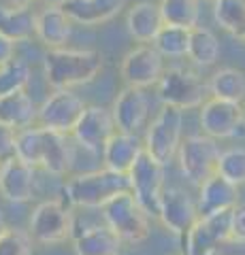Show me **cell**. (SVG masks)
<instances>
[{
    "label": "cell",
    "instance_id": "obj_9",
    "mask_svg": "<svg viewBox=\"0 0 245 255\" xmlns=\"http://www.w3.org/2000/svg\"><path fill=\"white\" fill-rule=\"evenodd\" d=\"M128 181L132 196L137 198L141 209L149 217H158L160 215L162 194L167 189V185H164V164H160L145 151L128 172Z\"/></svg>",
    "mask_w": 245,
    "mask_h": 255
},
{
    "label": "cell",
    "instance_id": "obj_14",
    "mask_svg": "<svg viewBox=\"0 0 245 255\" xmlns=\"http://www.w3.org/2000/svg\"><path fill=\"white\" fill-rule=\"evenodd\" d=\"M158 219L162 226L173 232L179 238H186L188 232L196 226L201 219L199 204L192 200V196L181 187H167L162 194V204H160V215Z\"/></svg>",
    "mask_w": 245,
    "mask_h": 255
},
{
    "label": "cell",
    "instance_id": "obj_36",
    "mask_svg": "<svg viewBox=\"0 0 245 255\" xmlns=\"http://www.w3.org/2000/svg\"><path fill=\"white\" fill-rule=\"evenodd\" d=\"M15 41H11V38H6L4 34H0V64L9 62L15 58Z\"/></svg>",
    "mask_w": 245,
    "mask_h": 255
},
{
    "label": "cell",
    "instance_id": "obj_12",
    "mask_svg": "<svg viewBox=\"0 0 245 255\" xmlns=\"http://www.w3.org/2000/svg\"><path fill=\"white\" fill-rule=\"evenodd\" d=\"M164 70L167 68L162 62V53L154 45L134 47L124 55L120 64V77L124 79V83L141 87V90H145L149 85H158Z\"/></svg>",
    "mask_w": 245,
    "mask_h": 255
},
{
    "label": "cell",
    "instance_id": "obj_23",
    "mask_svg": "<svg viewBox=\"0 0 245 255\" xmlns=\"http://www.w3.org/2000/svg\"><path fill=\"white\" fill-rule=\"evenodd\" d=\"M70 32H73V19L62 6H45L41 13H36V38L47 49L64 47Z\"/></svg>",
    "mask_w": 245,
    "mask_h": 255
},
{
    "label": "cell",
    "instance_id": "obj_33",
    "mask_svg": "<svg viewBox=\"0 0 245 255\" xmlns=\"http://www.w3.org/2000/svg\"><path fill=\"white\" fill-rule=\"evenodd\" d=\"M34 238L19 228H6L0 234V255H32Z\"/></svg>",
    "mask_w": 245,
    "mask_h": 255
},
{
    "label": "cell",
    "instance_id": "obj_15",
    "mask_svg": "<svg viewBox=\"0 0 245 255\" xmlns=\"http://www.w3.org/2000/svg\"><path fill=\"white\" fill-rule=\"evenodd\" d=\"M117 132L113 113L105 107H85L81 119L75 126L73 136L77 145H81L90 153H100L105 151L107 142Z\"/></svg>",
    "mask_w": 245,
    "mask_h": 255
},
{
    "label": "cell",
    "instance_id": "obj_29",
    "mask_svg": "<svg viewBox=\"0 0 245 255\" xmlns=\"http://www.w3.org/2000/svg\"><path fill=\"white\" fill-rule=\"evenodd\" d=\"M164 23L192 30L199 26V0H160Z\"/></svg>",
    "mask_w": 245,
    "mask_h": 255
},
{
    "label": "cell",
    "instance_id": "obj_2",
    "mask_svg": "<svg viewBox=\"0 0 245 255\" xmlns=\"http://www.w3.org/2000/svg\"><path fill=\"white\" fill-rule=\"evenodd\" d=\"M102 55L96 49H49L43 58L45 79L56 90L88 85L102 70Z\"/></svg>",
    "mask_w": 245,
    "mask_h": 255
},
{
    "label": "cell",
    "instance_id": "obj_30",
    "mask_svg": "<svg viewBox=\"0 0 245 255\" xmlns=\"http://www.w3.org/2000/svg\"><path fill=\"white\" fill-rule=\"evenodd\" d=\"M30 77H32L30 64L21 58H13L9 62L0 64V98L17 92H26Z\"/></svg>",
    "mask_w": 245,
    "mask_h": 255
},
{
    "label": "cell",
    "instance_id": "obj_27",
    "mask_svg": "<svg viewBox=\"0 0 245 255\" xmlns=\"http://www.w3.org/2000/svg\"><path fill=\"white\" fill-rule=\"evenodd\" d=\"M220 38L209 28L196 26L190 30L188 58L199 66H213L220 60Z\"/></svg>",
    "mask_w": 245,
    "mask_h": 255
},
{
    "label": "cell",
    "instance_id": "obj_35",
    "mask_svg": "<svg viewBox=\"0 0 245 255\" xmlns=\"http://www.w3.org/2000/svg\"><path fill=\"white\" fill-rule=\"evenodd\" d=\"M231 226H233V238L245 243V204H237L231 213Z\"/></svg>",
    "mask_w": 245,
    "mask_h": 255
},
{
    "label": "cell",
    "instance_id": "obj_37",
    "mask_svg": "<svg viewBox=\"0 0 245 255\" xmlns=\"http://www.w3.org/2000/svg\"><path fill=\"white\" fill-rule=\"evenodd\" d=\"M9 2L13 4V6H30L34 2V0H9Z\"/></svg>",
    "mask_w": 245,
    "mask_h": 255
},
{
    "label": "cell",
    "instance_id": "obj_5",
    "mask_svg": "<svg viewBox=\"0 0 245 255\" xmlns=\"http://www.w3.org/2000/svg\"><path fill=\"white\" fill-rule=\"evenodd\" d=\"M220 157L222 151L216 138L207 136V134H190L181 140L179 147V170L188 179V183L201 187L205 181L218 174Z\"/></svg>",
    "mask_w": 245,
    "mask_h": 255
},
{
    "label": "cell",
    "instance_id": "obj_17",
    "mask_svg": "<svg viewBox=\"0 0 245 255\" xmlns=\"http://www.w3.org/2000/svg\"><path fill=\"white\" fill-rule=\"evenodd\" d=\"M113 119L120 132L137 134L141 128H145L149 117V98L141 87L126 85L113 100Z\"/></svg>",
    "mask_w": 245,
    "mask_h": 255
},
{
    "label": "cell",
    "instance_id": "obj_38",
    "mask_svg": "<svg viewBox=\"0 0 245 255\" xmlns=\"http://www.w3.org/2000/svg\"><path fill=\"white\" fill-rule=\"evenodd\" d=\"M43 2L47 4V6H62L66 2V0H43Z\"/></svg>",
    "mask_w": 245,
    "mask_h": 255
},
{
    "label": "cell",
    "instance_id": "obj_10",
    "mask_svg": "<svg viewBox=\"0 0 245 255\" xmlns=\"http://www.w3.org/2000/svg\"><path fill=\"white\" fill-rule=\"evenodd\" d=\"M231 213H216L209 217H201L196 226L190 230L186 238H181L184 255H220L222 245L233 238Z\"/></svg>",
    "mask_w": 245,
    "mask_h": 255
},
{
    "label": "cell",
    "instance_id": "obj_26",
    "mask_svg": "<svg viewBox=\"0 0 245 255\" xmlns=\"http://www.w3.org/2000/svg\"><path fill=\"white\" fill-rule=\"evenodd\" d=\"M209 94L213 98L243 105L245 102V73L239 68H220L209 79Z\"/></svg>",
    "mask_w": 245,
    "mask_h": 255
},
{
    "label": "cell",
    "instance_id": "obj_39",
    "mask_svg": "<svg viewBox=\"0 0 245 255\" xmlns=\"http://www.w3.org/2000/svg\"><path fill=\"white\" fill-rule=\"evenodd\" d=\"M6 230V226H4V217H2V211H0V234H2Z\"/></svg>",
    "mask_w": 245,
    "mask_h": 255
},
{
    "label": "cell",
    "instance_id": "obj_20",
    "mask_svg": "<svg viewBox=\"0 0 245 255\" xmlns=\"http://www.w3.org/2000/svg\"><path fill=\"white\" fill-rule=\"evenodd\" d=\"M122 238L107 223L88 226L73 234L75 255H120Z\"/></svg>",
    "mask_w": 245,
    "mask_h": 255
},
{
    "label": "cell",
    "instance_id": "obj_34",
    "mask_svg": "<svg viewBox=\"0 0 245 255\" xmlns=\"http://www.w3.org/2000/svg\"><path fill=\"white\" fill-rule=\"evenodd\" d=\"M15 142H17V130L0 122V162L15 155Z\"/></svg>",
    "mask_w": 245,
    "mask_h": 255
},
{
    "label": "cell",
    "instance_id": "obj_11",
    "mask_svg": "<svg viewBox=\"0 0 245 255\" xmlns=\"http://www.w3.org/2000/svg\"><path fill=\"white\" fill-rule=\"evenodd\" d=\"M199 124L211 138H235L245 134V107L237 102L211 98L201 107Z\"/></svg>",
    "mask_w": 245,
    "mask_h": 255
},
{
    "label": "cell",
    "instance_id": "obj_7",
    "mask_svg": "<svg viewBox=\"0 0 245 255\" xmlns=\"http://www.w3.org/2000/svg\"><path fill=\"white\" fill-rule=\"evenodd\" d=\"M181 140H184V111L162 105L152 124L147 126L145 151L167 166L179 153Z\"/></svg>",
    "mask_w": 245,
    "mask_h": 255
},
{
    "label": "cell",
    "instance_id": "obj_6",
    "mask_svg": "<svg viewBox=\"0 0 245 255\" xmlns=\"http://www.w3.org/2000/svg\"><path fill=\"white\" fill-rule=\"evenodd\" d=\"M207 94L209 83H205L196 73L181 66L167 68L160 77V81H158V98H160V102L181 111L203 107L207 102Z\"/></svg>",
    "mask_w": 245,
    "mask_h": 255
},
{
    "label": "cell",
    "instance_id": "obj_24",
    "mask_svg": "<svg viewBox=\"0 0 245 255\" xmlns=\"http://www.w3.org/2000/svg\"><path fill=\"white\" fill-rule=\"evenodd\" d=\"M0 34L15 43L36 36V13L30 6H0Z\"/></svg>",
    "mask_w": 245,
    "mask_h": 255
},
{
    "label": "cell",
    "instance_id": "obj_31",
    "mask_svg": "<svg viewBox=\"0 0 245 255\" xmlns=\"http://www.w3.org/2000/svg\"><path fill=\"white\" fill-rule=\"evenodd\" d=\"M154 47L162 53V58H184L190 47V30L181 26H169L164 23L158 32Z\"/></svg>",
    "mask_w": 245,
    "mask_h": 255
},
{
    "label": "cell",
    "instance_id": "obj_21",
    "mask_svg": "<svg viewBox=\"0 0 245 255\" xmlns=\"http://www.w3.org/2000/svg\"><path fill=\"white\" fill-rule=\"evenodd\" d=\"M162 26H164V19H162L160 6L149 2V0L134 2L128 9V13H126V30H128V34L137 43L154 45Z\"/></svg>",
    "mask_w": 245,
    "mask_h": 255
},
{
    "label": "cell",
    "instance_id": "obj_22",
    "mask_svg": "<svg viewBox=\"0 0 245 255\" xmlns=\"http://www.w3.org/2000/svg\"><path fill=\"white\" fill-rule=\"evenodd\" d=\"M126 6V0H66L62 9L73 23L81 26H98L117 17Z\"/></svg>",
    "mask_w": 245,
    "mask_h": 255
},
{
    "label": "cell",
    "instance_id": "obj_25",
    "mask_svg": "<svg viewBox=\"0 0 245 255\" xmlns=\"http://www.w3.org/2000/svg\"><path fill=\"white\" fill-rule=\"evenodd\" d=\"M36 119H38V109L26 92H17L0 98V122L2 124L15 128L19 132L23 128H30Z\"/></svg>",
    "mask_w": 245,
    "mask_h": 255
},
{
    "label": "cell",
    "instance_id": "obj_8",
    "mask_svg": "<svg viewBox=\"0 0 245 255\" xmlns=\"http://www.w3.org/2000/svg\"><path fill=\"white\" fill-rule=\"evenodd\" d=\"M28 232L41 245L64 243L75 234V217L66 200H45L30 215Z\"/></svg>",
    "mask_w": 245,
    "mask_h": 255
},
{
    "label": "cell",
    "instance_id": "obj_1",
    "mask_svg": "<svg viewBox=\"0 0 245 255\" xmlns=\"http://www.w3.org/2000/svg\"><path fill=\"white\" fill-rule=\"evenodd\" d=\"M15 155L53 177H64L73 166V147L68 134L45 126H30L17 132Z\"/></svg>",
    "mask_w": 245,
    "mask_h": 255
},
{
    "label": "cell",
    "instance_id": "obj_3",
    "mask_svg": "<svg viewBox=\"0 0 245 255\" xmlns=\"http://www.w3.org/2000/svg\"><path fill=\"white\" fill-rule=\"evenodd\" d=\"M130 189L128 174L113 172L109 168L83 172L64 183V200L79 209H102L111 198Z\"/></svg>",
    "mask_w": 245,
    "mask_h": 255
},
{
    "label": "cell",
    "instance_id": "obj_28",
    "mask_svg": "<svg viewBox=\"0 0 245 255\" xmlns=\"http://www.w3.org/2000/svg\"><path fill=\"white\" fill-rule=\"evenodd\" d=\"M213 19L228 34L245 43V0H213Z\"/></svg>",
    "mask_w": 245,
    "mask_h": 255
},
{
    "label": "cell",
    "instance_id": "obj_19",
    "mask_svg": "<svg viewBox=\"0 0 245 255\" xmlns=\"http://www.w3.org/2000/svg\"><path fill=\"white\" fill-rule=\"evenodd\" d=\"M199 213L201 217H209L216 213L233 211L239 204V187L226 181L222 174H213L199 187Z\"/></svg>",
    "mask_w": 245,
    "mask_h": 255
},
{
    "label": "cell",
    "instance_id": "obj_16",
    "mask_svg": "<svg viewBox=\"0 0 245 255\" xmlns=\"http://www.w3.org/2000/svg\"><path fill=\"white\" fill-rule=\"evenodd\" d=\"M34 183V166L23 162L21 157L11 155L9 159L0 162V194H2L4 200L15 204L32 200Z\"/></svg>",
    "mask_w": 245,
    "mask_h": 255
},
{
    "label": "cell",
    "instance_id": "obj_4",
    "mask_svg": "<svg viewBox=\"0 0 245 255\" xmlns=\"http://www.w3.org/2000/svg\"><path fill=\"white\" fill-rule=\"evenodd\" d=\"M102 219L128 245L143 243L149 236V215L141 209L132 191H122L102 206Z\"/></svg>",
    "mask_w": 245,
    "mask_h": 255
},
{
    "label": "cell",
    "instance_id": "obj_13",
    "mask_svg": "<svg viewBox=\"0 0 245 255\" xmlns=\"http://www.w3.org/2000/svg\"><path fill=\"white\" fill-rule=\"evenodd\" d=\"M85 111L83 100L70 90H56L38 107V124L62 134H73Z\"/></svg>",
    "mask_w": 245,
    "mask_h": 255
},
{
    "label": "cell",
    "instance_id": "obj_32",
    "mask_svg": "<svg viewBox=\"0 0 245 255\" xmlns=\"http://www.w3.org/2000/svg\"><path fill=\"white\" fill-rule=\"evenodd\" d=\"M218 174H222L226 181H231L237 187L245 185V149L233 147V149L222 151Z\"/></svg>",
    "mask_w": 245,
    "mask_h": 255
},
{
    "label": "cell",
    "instance_id": "obj_18",
    "mask_svg": "<svg viewBox=\"0 0 245 255\" xmlns=\"http://www.w3.org/2000/svg\"><path fill=\"white\" fill-rule=\"evenodd\" d=\"M143 153H145V142L137 134L117 130L111 136V140L107 142L105 151H102V162H105V168L109 170L128 174Z\"/></svg>",
    "mask_w": 245,
    "mask_h": 255
}]
</instances>
